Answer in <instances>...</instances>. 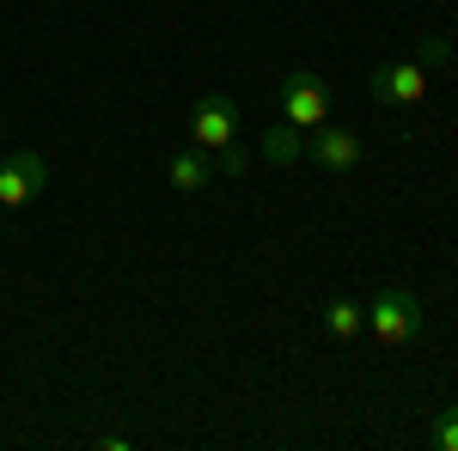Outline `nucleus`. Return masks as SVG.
<instances>
[{
	"label": "nucleus",
	"mask_w": 458,
	"mask_h": 451,
	"mask_svg": "<svg viewBox=\"0 0 458 451\" xmlns=\"http://www.w3.org/2000/svg\"><path fill=\"white\" fill-rule=\"evenodd\" d=\"M367 92H373L379 104H391V110L428 104V62H422V55H410V62H386V68H373Z\"/></svg>",
	"instance_id": "nucleus-3"
},
{
	"label": "nucleus",
	"mask_w": 458,
	"mask_h": 451,
	"mask_svg": "<svg viewBox=\"0 0 458 451\" xmlns=\"http://www.w3.org/2000/svg\"><path fill=\"white\" fill-rule=\"evenodd\" d=\"M214 171L245 177V171H250V153H245V146H226V153H214Z\"/></svg>",
	"instance_id": "nucleus-11"
},
{
	"label": "nucleus",
	"mask_w": 458,
	"mask_h": 451,
	"mask_svg": "<svg viewBox=\"0 0 458 451\" xmlns=\"http://www.w3.org/2000/svg\"><path fill=\"white\" fill-rule=\"evenodd\" d=\"M165 177H172V189H183V196H190V189H202V183L214 177V159L202 153V146H190V153H172V159H165Z\"/></svg>",
	"instance_id": "nucleus-7"
},
{
	"label": "nucleus",
	"mask_w": 458,
	"mask_h": 451,
	"mask_svg": "<svg viewBox=\"0 0 458 451\" xmlns=\"http://www.w3.org/2000/svg\"><path fill=\"white\" fill-rule=\"evenodd\" d=\"M282 122H293L300 135H312L330 122V79L318 68H287L282 73Z\"/></svg>",
	"instance_id": "nucleus-2"
},
{
	"label": "nucleus",
	"mask_w": 458,
	"mask_h": 451,
	"mask_svg": "<svg viewBox=\"0 0 458 451\" xmlns=\"http://www.w3.org/2000/svg\"><path fill=\"white\" fill-rule=\"evenodd\" d=\"M43 183H49L43 153H6V159H0V208H25V202H37Z\"/></svg>",
	"instance_id": "nucleus-5"
},
{
	"label": "nucleus",
	"mask_w": 458,
	"mask_h": 451,
	"mask_svg": "<svg viewBox=\"0 0 458 451\" xmlns=\"http://www.w3.org/2000/svg\"><path fill=\"white\" fill-rule=\"evenodd\" d=\"M263 159H269V165H300V159H306V135H300L293 122H276V129L263 135Z\"/></svg>",
	"instance_id": "nucleus-9"
},
{
	"label": "nucleus",
	"mask_w": 458,
	"mask_h": 451,
	"mask_svg": "<svg viewBox=\"0 0 458 451\" xmlns=\"http://www.w3.org/2000/svg\"><path fill=\"white\" fill-rule=\"evenodd\" d=\"M428 439L440 451H458V403H446L440 415H434V427H428Z\"/></svg>",
	"instance_id": "nucleus-10"
},
{
	"label": "nucleus",
	"mask_w": 458,
	"mask_h": 451,
	"mask_svg": "<svg viewBox=\"0 0 458 451\" xmlns=\"http://www.w3.org/2000/svg\"><path fill=\"white\" fill-rule=\"evenodd\" d=\"M190 140L208 159L226 153V146H239V104L233 98H196V110H190Z\"/></svg>",
	"instance_id": "nucleus-4"
},
{
	"label": "nucleus",
	"mask_w": 458,
	"mask_h": 451,
	"mask_svg": "<svg viewBox=\"0 0 458 451\" xmlns=\"http://www.w3.org/2000/svg\"><path fill=\"white\" fill-rule=\"evenodd\" d=\"M306 159H312L318 171H354L360 159H367V146H360V135L354 129H336V122H324V129H312V140H306Z\"/></svg>",
	"instance_id": "nucleus-6"
},
{
	"label": "nucleus",
	"mask_w": 458,
	"mask_h": 451,
	"mask_svg": "<svg viewBox=\"0 0 458 451\" xmlns=\"http://www.w3.org/2000/svg\"><path fill=\"white\" fill-rule=\"evenodd\" d=\"M367 336L379 347H410L422 336V299L410 287H386L373 305H367Z\"/></svg>",
	"instance_id": "nucleus-1"
},
{
	"label": "nucleus",
	"mask_w": 458,
	"mask_h": 451,
	"mask_svg": "<svg viewBox=\"0 0 458 451\" xmlns=\"http://www.w3.org/2000/svg\"><path fill=\"white\" fill-rule=\"evenodd\" d=\"M324 330H330L336 342H360V336H367V305H354L349 293L330 299V305H324Z\"/></svg>",
	"instance_id": "nucleus-8"
}]
</instances>
